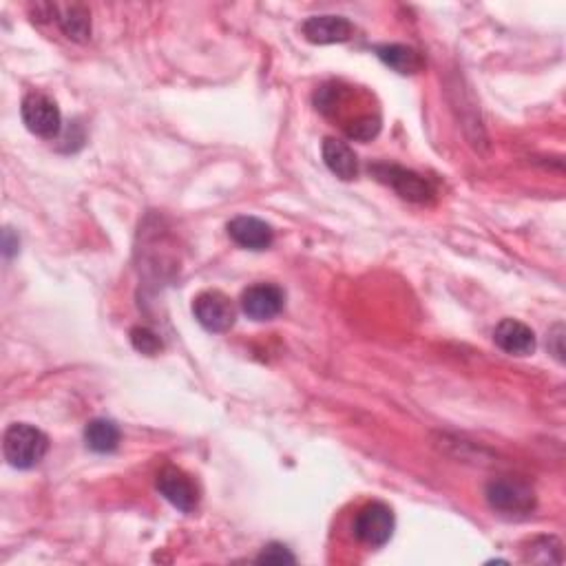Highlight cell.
<instances>
[{"mask_svg":"<svg viewBox=\"0 0 566 566\" xmlns=\"http://www.w3.org/2000/svg\"><path fill=\"white\" fill-rule=\"evenodd\" d=\"M3 452L7 463L16 469H31L40 465L49 452V438L45 432L29 423H14L7 427L3 438Z\"/></svg>","mask_w":566,"mask_h":566,"instance_id":"6da1fadb","label":"cell"},{"mask_svg":"<svg viewBox=\"0 0 566 566\" xmlns=\"http://www.w3.org/2000/svg\"><path fill=\"white\" fill-rule=\"evenodd\" d=\"M20 115H23L25 127L38 135V138L54 140L58 138V133L62 129V115L58 104L51 100L47 93L31 91L23 100V107H20Z\"/></svg>","mask_w":566,"mask_h":566,"instance_id":"7a4b0ae2","label":"cell"},{"mask_svg":"<svg viewBox=\"0 0 566 566\" xmlns=\"http://www.w3.org/2000/svg\"><path fill=\"white\" fill-rule=\"evenodd\" d=\"M487 502L491 509L502 511V513H531L536 509V494L527 485V482L516 480V478H496L487 485Z\"/></svg>","mask_w":566,"mask_h":566,"instance_id":"3957f363","label":"cell"},{"mask_svg":"<svg viewBox=\"0 0 566 566\" xmlns=\"http://www.w3.org/2000/svg\"><path fill=\"white\" fill-rule=\"evenodd\" d=\"M394 511L383 502H370L356 513L352 531L359 542L368 547H383L394 533Z\"/></svg>","mask_w":566,"mask_h":566,"instance_id":"277c9868","label":"cell"},{"mask_svg":"<svg viewBox=\"0 0 566 566\" xmlns=\"http://www.w3.org/2000/svg\"><path fill=\"white\" fill-rule=\"evenodd\" d=\"M193 314L199 321V326L208 332L222 334L235 326L237 310L224 292L219 290H206L197 295L193 301Z\"/></svg>","mask_w":566,"mask_h":566,"instance_id":"5b68a950","label":"cell"},{"mask_svg":"<svg viewBox=\"0 0 566 566\" xmlns=\"http://www.w3.org/2000/svg\"><path fill=\"white\" fill-rule=\"evenodd\" d=\"M157 491H160L175 509H180L184 513H191L197 509L199 502L197 485L180 467L169 465L157 474Z\"/></svg>","mask_w":566,"mask_h":566,"instance_id":"8992f818","label":"cell"},{"mask_svg":"<svg viewBox=\"0 0 566 566\" xmlns=\"http://www.w3.org/2000/svg\"><path fill=\"white\" fill-rule=\"evenodd\" d=\"M286 295L275 283H255L241 295V310L253 321H270L281 314Z\"/></svg>","mask_w":566,"mask_h":566,"instance_id":"52a82bcc","label":"cell"},{"mask_svg":"<svg viewBox=\"0 0 566 566\" xmlns=\"http://www.w3.org/2000/svg\"><path fill=\"white\" fill-rule=\"evenodd\" d=\"M374 173L379 180L390 184L394 191L401 193L405 199H410V202L425 204L434 197V186L429 184L425 177L416 175L407 169H401V166H394V164L374 166Z\"/></svg>","mask_w":566,"mask_h":566,"instance_id":"ba28073f","label":"cell"},{"mask_svg":"<svg viewBox=\"0 0 566 566\" xmlns=\"http://www.w3.org/2000/svg\"><path fill=\"white\" fill-rule=\"evenodd\" d=\"M303 36L314 45L348 43L354 34V25L343 16H312L301 27Z\"/></svg>","mask_w":566,"mask_h":566,"instance_id":"9c48e42d","label":"cell"},{"mask_svg":"<svg viewBox=\"0 0 566 566\" xmlns=\"http://www.w3.org/2000/svg\"><path fill=\"white\" fill-rule=\"evenodd\" d=\"M494 343L511 356H529L536 352V334L527 323L516 319H502L494 330Z\"/></svg>","mask_w":566,"mask_h":566,"instance_id":"30bf717a","label":"cell"},{"mask_svg":"<svg viewBox=\"0 0 566 566\" xmlns=\"http://www.w3.org/2000/svg\"><path fill=\"white\" fill-rule=\"evenodd\" d=\"M228 235L235 241L237 246L246 250H266L270 248L275 233H272L270 224L264 219L250 217V215H239L233 222L228 224Z\"/></svg>","mask_w":566,"mask_h":566,"instance_id":"8fae6325","label":"cell"},{"mask_svg":"<svg viewBox=\"0 0 566 566\" xmlns=\"http://www.w3.org/2000/svg\"><path fill=\"white\" fill-rule=\"evenodd\" d=\"M58 27L73 43H87L91 38V14L85 5H54L51 7Z\"/></svg>","mask_w":566,"mask_h":566,"instance_id":"7c38bea8","label":"cell"},{"mask_svg":"<svg viewBox=\"0 0 566 566\" xmlns=\"http://www.w3.org/2000/svg\"><path fill=\"white\" fill-rule=\"evenodd\" d=\"M323 162L341 180H354L359 175V160L348 144L337 138L323 140Z\"/></svg>","mask_w":566,"mask_h":566,"instance_id":"4fadbf2b","label":"cell"},{"mask_svg":"<svg viewBox=\"0 0 566 566\" xmlns=\"http://www.w3.org/2000/svg\"><path fill=\"white\" fill-rule=\"evenodd\" d=\"M120 427L109 418H96L85 429V443L96 454H111L120 445Z\"/></svg>","mask_w":566,"mask_h":566,"instance_id":"5bb4252c","label":"cell"},{"mask_svg":"<svg viewBox=\"0 0 566 566\" xmlns=\"http://www.w3.org/2000/svg\"><path fill=\"white\" fill-rule=\"evenodd\" d=\"M376 54L387 67L403 73V76H412V73H418L425 67L423 56L407 45H383L376 49Z\"/></svg>","mask_w":566,"mask_h":566,"instance_id":"9a60e30c","label":"cell"},{"mask_svg":"<svg viewBox=\"0 0 566 566\" xmlns=\"http://www.w3.org/2000/svg\"><path fill=\"white\" fill-rule=\"evenodd\" d=\"M343 129H345V133H348V138L359 140V142H368V140L379 135L381 120H379V115L361 113V115H356L354 120H350L348 124H343Z\"/></svg>","mask_w":566,"mask_h":566,"instance_id":"2e32d148","label":"cell"},{"mask_svg":"<svg viewBox=\"0 0 566 566\" xmlns=\"http://www.w3.org/2000/svg\"><path fill=\"white\" fill-rule=\"evenodd\" d=\"M131 343H133V348L146 354V356H155L157 352L162 350V341L157 334L149 328H133L131 330Z\"/></svg>","mask_w":566,"mask_h":566,"instance_id":"e0dca14e","label":"cell"},{"mask_svg":"<svg viewBox=\"0 0 566 566\" xmlns=\"http://www.w3.org/2000/svg\"><path fill=\"white\" fill-rule=\"evenodd\" d=\"M259 564H295L297 558L290 553L288 547L283 544H268V547L257 555Z\"/></svg>","mask_w":566,"mask_h":566,"instance_id":"ac0fdd59","label":"cell"},{"mask_svg":"<svg viewBox=\"0 0 566 566\" xmlns=\"http://www.w3.org/2000/svg\"><path fill=\"white\" fill-rule=\"evenodd\" d=\"M549 341H553V343H549V350L553 352L555 359L562 363L564 361V345H562V341H564V326H562V323H558V326L553 328Z\"/></svg>","mask_w":566,"mask_h":566,"instance_id":"d6986e66","label":"cell"}]
</instances>
